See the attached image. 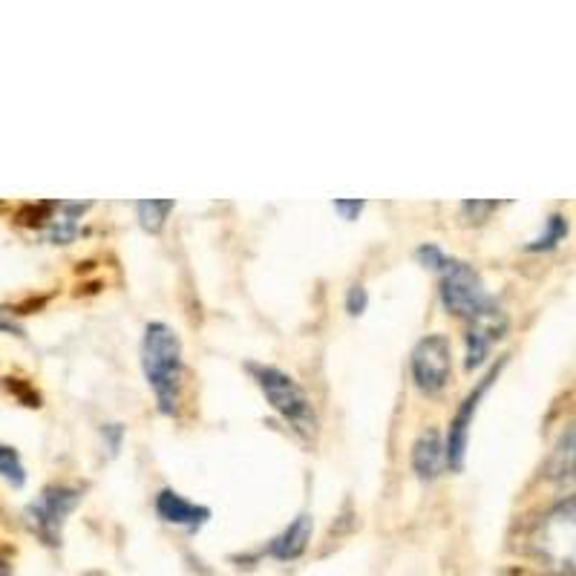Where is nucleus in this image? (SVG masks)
<instances>
[{"label":"nucleus","mask_w":576,"mask_h":576,"mask_svg":"<svg viewBox=\"0 0 576 576\" xmlns=\"http://www.w3.org/2000/svg\"><path fill=\"white\" fill-rule=\"evenodd\" d=\"M142 373L156 398V409L165 418L182 412L185 395V346L170 323L154 321L142 335Z\"/></svg>","instance_id":"nucleus-1"},{"label":"nucleus","mask_w":576,"mask_h":576,"mask_svg":"<svg viewBox=\"0 0 576 576\" xmlns=\"http://www.w3.org/2000/svg\"><path fill=\"white\" fill-rule=\"evenodd\" d=\"M245 369H249L256 387H260V392L265 395L269 407L274 409L300 438L312 441V438L317 436V412H314V404L306 389L300 387V380L285 373V369H280V366L271 364H249Z\"/></svg>","instance_id":"nucleus-2"},{"label":"nucleus","mask_w":576,"mask_h":576,"mask_svg":"<svg viewBox=\"0 0 576 576\" xmlns=\"http://www.w3.org/2000/svg\"><path fill=\"white\" fill-rule=\"evenodd\" d=\"M81 499H84V490L75 484H46L35 502L23 507V519L46 547H61L66 519L73 516Z\"/></svg>","instance_id":"nucleus-3"},{"label":"nucleus","mask_w":576,"mask_h":576,"mask_svg":"<svg viewBox=\"0 0 576 576\" xmlns=\"http://www.w3.org/2000/svg\"><path fill=\"white\" fill-rule=\"evenodd\" d=\"M438 297H441L447 314L468 321L488 303L490 294L484 289L482 274L468 260L450 256L444 269L438 271Z\"/></svg>","instance_id":"nucleus-4"},{"label":"nucleus","mask_w":576,"mask_h":576,"mask_svg":"<svg viewBox=\"0 0 576 576\" xmlns=\"http://www.w3.org/2000/svg\"><path fill=\"white\" fill-rule=\"evenodd\" d=\"M507 360H511V355H502L496 364L490 366L488 373H484V378L479 380V384H475L468 395H464V401L459 404L455 416H452L450 430H447V438H444L447 468H450L452 473H461V470H464V461H468V447H470V430H473L475 412H479V407H482L484 395L490 392V387L502 378Z\"/></svg>","instance_id":"nucleus-5"},{"label":"nucleus","mask_w":576,"mask_h":576,"mask_svg":"<svg viewBox=\"0 0 576 576\" xmlns=\"http://www.w3.org/2000/svg\"><path fill=\"white\" fill-rule=\"evenodd\" d=\"M409 373L412 384L427 398H438L450 387L452 378V343L447 335H427L416 343L409 355Z\"/></svg>","instance_id":"nucleus-6"},{"label":"nucleus","mask_w":576,"mask_h":576,"mask_svg":"<svg viewBox=\"0 0 576 576\" xmlns=\"http://www.w3.org/2000/svg\"><path fill=\"white\" fill-rule=\"evenodd\" d=\"M511 332V314L504 312L499 300L488 297L473 317H468V335H464V369L475 373L490 360V352Z\"/></svg>","instance_id":"nucleus-7"},{"label":"nucleus","mask_w":576,"mask_h":576,"mask_svg":"<svg viewBox=\"0 0 576 576\" xmlns=\"http://www.w3.org/2000/svg\"><path fill=\"white\" fill-rule=\"evenodd\" d=\"M156 516L165 522V525L185 527V531H199L211 522L213 511L208 504L190 502L188 496H182L179 490L174 488H161L154 499Z\"/></svg>","instance_id":"nucleus-8"},{"label":"nucleus","mask_w":576,"mask_h":576,"mask_svg":"<svg viewBox=\"0 0 576 576\" xmlns=\"http://www.w3.org/2000/svg\"><path fill=\"white\" fill-rule=\"evenodd\" d=\"M409 464H412V473L421 479V482H436L438 475L444 473L447 455H444V436L430 427L423 430L421 436L412 441V452H409Z\"/></svg>","instance_id":"nucleus-9"},{"label":"nucleus","mask_w":576,"mask_h":576,"mask_svg":"<svg viewBox=\"0 0 576 576\" xmlns=\"http://www.w3.org/2000/svg\"><path fill=\"white\" fill-rule=\"evenodd\" d=\"M93 211V202H52L44 222V237L52 245H70L81 234V217Z\"/></svg>","instance_id":"nucleus-10"},{"label":"nucleus","mask_w":576,"mask_h":576,"mask_svg":"<svg viewBox=\"0 0 576 576\" xmlns=\"http://www.w3.org/2000/svg\"><path fill=\"white\" fill-rule=\"evenodd\" d=\"M312 533H314V519L312 513H300L289 522L280 536H274L269 545V556L277 562H294L300 556L306 554L308 542H312Z\"/></svg>","instance_id":"nucleus-11"},{"label":"nucleus","mask_w":576,"mask_h":576,"mask_svg":"<svg viewBox=\"0 0 576 576\" xmlns=\"http://www.w3.org/2000/svg\"><path fill=\"white\" fill-rule=\"evenodd\" d=\"M133 208H136V219H139L142 231L150 237H159L168 228V219L176 211V202L174 199H142Z\"/></svg>","instance_id":"nucleus-12"},{"label":"nucleus","mask_w":576,"mask_h":576,"mask_svg":"<svg viewBox=\"0 0 576 576\" xmlns=\"http://www.w3.org/2000/svg\"><path fill=\"white\" fill-rule=\"evenodd\" d=\"M570 234V222L565 213H551L545 219V228H542V234L536 240H531L525 245L527 254H547V251H556L562 242L568 240Z\"/></svg>","instance_id":"nucleus-13"},{"label":"nucleus","mask_w":576,"mask_h":576,"mask_svg":"<svg viewBox=\"0 0 576 576\" xmlns=\"http://www.w3.org/2000/svg\"><path fill=\"white\" fill-rule=\"evenodd\" d=\"M547 475L556 484H570V479H574V430L570 427L562 432L559 444L554 447V455L547 461Z\"/></svg>","instance_id":"nucleus-14"},{"label":"nucleus","mask_w":576,"mask_h":576,"mask_svg":"<svg viewBox=\"0 0 576 576\" xmlns=\"http://www.w3.org/2000/svg\"><path fill=\"white\" fill-rule=\"evenodd\" d=\"M0 479L15 490L27 484V468H23L21 452L15 447L3 444V441H0Z\"/></svg>","instance_id":"nucleus-15"},{"label":"nucleus","mask_w":576,"mask_h":576,"mask_svg":"<svg viewBox=\"0 0 576 576\" xmlns=\"http://www.w3.org/2000/svg\"><path fill=\"white\" fill-rule=\"evenodd\" d=\"M459 211L468 226H484L490 219V213L499 211V202H490V199H468V202H461Z\"/></svg>","instance_id":"nucleus-16"},{"label":"nucleus","mask_w":576,"mask_h":576,"mask_svg":"<svg viewBox=\"0 0 576 576\" xmlns=\"http://www.w3.org/2000/svg\"><path fill=\"white\" fill-rule=\"evenodd\" d=\"M416 260L418 265H423V269H430V271H441L444 269V263L450 260V254H447L438 242H423V245H418L416 249Z\"/></svg>","instance_id":"nucleus-17"},{"label":"nucleus","mask_w":576,"mask_h":576,"mask_svg":"<svg viewBox=\"0 0 576 576\" xmlns=\"http://www.w3.org/2000/svg\"><path fill=\"white\" fill-rule=\"evenodd\" d=\"M366 308H369V292H366V285H349V292H346V312H349L352 317H360Z\"/></svg>","instance_id":"nucleus-18"},{"label":"nucleus","mask_w":576,"mask_h":576,"mask_svg":"<svg viewBox=\"0 0 576 576\" xmlns=\"http://www.w3.org/2000/svg\"><path fill=\"white\" fill-rule=\"evenodd\" d=\"M332 208H335V213L341 219H346V222H355V219L364 213L366 202H364V199H335V202H332Z\"/></svg>","instance_id":"nucleus-19"},{"label":"nucleus","mask_w":576,"mask_h":576,"mask_svg":"<svg viewBox=\"0 0 576 576\" xmlns=\"http://www.w3.org/2000/svg\"><path fill=\"white\" fill-rule=\"evenodd\" d=\"M0 335H15V337H27V328L23 323L15 321V314L0 308Z\"/></svg>","instance_id":"nucleus-20"},{"label":"nucleus","mask_w":576,"mask_h":576,"mask_svg":"<svg viewBox=\"0 0 576 576\" xmlns=\"http://www.w3.org/2000/svg\"><path fill=\"white\" fill-rule=\"evenodd\" d=\"M104 436L109 438V455H118L122 438H125V427H122V423H107V427H104Z\"/></svg>","instance_id":"nucleus-21"},{"label":"nucleus","mask_w":576,"mask_h":576,"mask_svg":"<svg viewBox=\"0 0 576 576\" xmlns=\"http://www.w3.org/2000/svg\"><path fill=\"white\" fill-rule=\"evenodd\" d=\"M0 576H12V570H9V562L0 556Z\"/></svg>","instance_id":"nucleus-22"},{"label":"nucleus","mask_w":576,"mask_h":576,"mask_svg":"<svg viewBox=\"0 0 576 576\" xmlns=\"http://www.w3.org/2000/svg\"><path fill=\"white\" fill-rule=\"evenodd\" d=\"M90 576H104V574H90Z\"/></svg>","instance_id":"nucleus-23"}]
</instances>
